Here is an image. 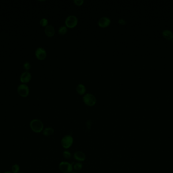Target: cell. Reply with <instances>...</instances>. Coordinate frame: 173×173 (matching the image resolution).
I'll use <instances>...</instances> for the list:
<instances>
[{
  "label": "cell",
  "instance_id": "cell-1",
  "mask_svg": "<svg viewBox=\"0 0 173 173\" xmlns=\"http://www.w3.org/2000/svg\"><path fill=\"white\" fill-rule=\"evenodd\" d=\"M29 126L31 130L37 134L43 132L44 128L43 122L38 119L32 120L29 124Z\"/></svg>",
  "mask_w": 173,
  "mask_h": 173
},
{
  "label": "cell",
  "instance_id": "cell-2",
  "mask_svg": "<svg viewBox=\"0 0 173 173\" xmlns=\"http://www.w3.org/2000/svg\"><path fill=\"white\" fill-rule=\"evenodd\" d=\"M74 143V138L70 135L64 136L61 140V144L64 149H67L72 146Z\"/></svg>",
  "mask_w": 173,
  "mask_h": 173
},
{
  "label": "cell",
  "instance_id": "cell-3",
  "mask_svg": "<svg viewBox=\"0 0 173 173\" xmlns=\"http://www.w3.org/2000/svg\"><path fill=\"white\" fill-rule=\"evenodd\" d=\"M82 100L84 104L88 106L95 105L96 103V99L94 95L90 93H88L84 95Z\"/></svg>",
  "mask_w": 173,
  "mask_h": 173
},
{
  "label": "cell",
  "instance_id": "cell-4",
  "mask_svg": "<svg viewBox=\"0 0 173 173\" xmlns=\"http://www.w3.org/2000/svg\"><path fill=\"white\" fill-rule=\"evenodd\" d=\"M59 169L63 173H71L73 170V165L67 161H62L59 165Z\"/></svg>",
  "mask_w": 173,
  "mask_h": 173
},
{
  "label": "cell",
  "instance_id": "cell-5",
  "mask_svg": "<svg viewBox=\"0 0 173 173\" xmlns=\"http://www.w3.org/2000/svg\"><path fill=\"white\" fill-rule=\"evenodd\" d=\"M78 22V18L74 15H70L66 17L65 23L67 27L72 28L76 26Z\"/></svg>",
  "mask_w": 173,
  "mask_h": 173
},
{
  "label": "cell",
  "instance_id": "cell-6",
  "mask_svg": "<svg viewBox=\"0 0 173 173\" xmlns=\"http://www.w3.org/2000/svg\"><path fill=\"white\" fill-rule=\"evenodd\" d=\"M17 93L18 95L23 97H27L29 93V89L27 85L21 84L17 87Z\"/></svg>",
  "mask_w": 173,
  "mask_h": 173
},
{
  "label": "cell",
  "instance_id": "cell-7",
  "mask_svg": "<svg viewBox=\"0 0 173 173\" xmlns=\"http://www.w3.org/2000/svg\"><path fill=\"white\" fill-rule=\"evenodd\" d=\"M35 56L38 60H43L46 58L47 52L44 48H37L35 50Z\"/></svg>",
  "mask_w": 173,
  "mask_h": 173
},
{
  "label": "cell",
  "instance_id": "cell-8",
  "mask_svg": "<svg viewBox=\"0 0 173 173\" xmlns=\"http://www.w3.org/2000/svg\"><path fill=\"white\" fill-rule=\"evenodd\" d=\"M74 157L76 161L82 162L86 160V155L84 152L81 151H77L74 152Z\"/></svg>",
  "mask_w": 173,
  "mask_h": 173
},
{
  "label": "cell",
  "instance_id": "cell-9",
  "mask_svg": "<svg viewBox=\"0 0 173 173\" xmlns=\"http://www.w3.org/2000/svg\"><path fill=\"white\" fill-rule=\"evenodd\" d=\"M31 79V74L28 71H25V72L22 73L20 77V80L23 84L29 82Z\"/></svg>",
  "mask_w": 173,
  "mask_h": 173
},
{
  "label": "cell",
  "instance_id": "cell-10",
  "mask_svg": "<svg viewBox=\"0 0 173 173\" xmlns=\"http://www.w3.org/2000/svg\"><path fill=\"white\" fill-rule=\"evenodd\" d=\"M111 23L110 19L107 17H102L99 19L98 21V25L102 27H105L108 26Z\"/></svg>",
  "mask_w": 173,
  "mask_h": 173
},
{
  "label": "cell",
  "instance_id": "cell-11",
  "mask_svg": "<svg viewBox=\"0 0 173 173\" xmlns=\"http://www.w3.org/2000/svg\"><path fill=\"white\" fill-rule=\"evenodd\" d=\"M45 33L48 37H51L55 34V30L53 25H48L46 27L45 29Z\"/></svg>",
  "mask_w": 173,
  "mask_h": 173
},
{
  "label": "cell",
  "instance_id": "cell-12",
  "mask_svg": "<svg viewBox=\"0 0 173 173\" xmlns=\"http://www.w3.org/2000/svg\"><path fill=\"white\" fill-rule=\"evenodd\" d=\"M54 130L51 127H47L44 129L43 134L46 137H49L53 135L54 134Z\"/></svg>",
  "mask_w": 173,
  "mask_h": 173
},
{
  "label": "cell",
  "instance_id": "cell-13",
  "mask_svg": "<svg viewBox=\"0 0 173 173\" xmlns=\"http://www.w3.org/2000/svg\"><path fill=\"white\" fill-rule=\"evenodd\" d=\"M76 90L77 93L80 95H82L86 93V89L84 85L82 84H79L76 86Z\"/></svg>",
  "mask_w": 173,
  "mask_h": 173
},
{
  "label": "cell",
  "instance_id": "cell-14",
  "mask_svg": "<svg viewBox=\"0 0 173 173\" xmlns=\"http://www.w3.org/2000/svg\"><path fill=\"white\" fill-rule=\"evenodd\" d=\"M163 37L168 40H171L173 38V34L169 30H165L163 31Z\"/></svg>",
  "mask_w": 173,
  "mask_h": 173
},
{
  "label": "cell",
  "instance_id": "cell-15",
  "mask_svg": "<svg viewBox=\"0 0 173 173\" xmlns=\"http://www.w3.org/2000/svg\"><path fill=\"white\" fill-rule=\"evenodd\" d=\"M67 31V27L63 25L59 27V29L58 30V33H59L60 35H64L66 34Z\"/></svg>",
  "mask_w": 173,
  "mask_h": 173
},
{
  "label": "cell",
  "instance_id": "cell-16",
  "mask_svg": "<svg viewBox=\"0 0 173 173\" xmlns=\"http://www.w3.org/2000/svg\"><path fill=\"white\" fill-rule=\"evenodd\" d=\"M11 170L13 173H18L20 171V166L18 164H14L12 166Z\"/></svg>",
  "mask_w": 173,
  "mask_h": 173
},
{
  "label": "cell",
  "instance_id": "cell-17",
  "mask_svg": "<svg viewBox=\"0 0 173 173\" xmlns=\"http://www.w3.org/2000/svg\"><path fill=\"white\" fill-rule=\"evenodd\" d=\"M83 167L82 164V163H74V165H73V168L76 171H80V170H82V169Z\"/></svg>",
  "mask_w": 173,
  "mask_h": 173
},
{
  "label": "cell",
  "instance_id": "cell-18",
  "mask_svg": "<svg viewBox=\"0 0 173 173\" xmlns=\"http://www.w3.org/2000/svg\"><path fill=\"white\" fill-rule=\"evenodd\" d=\"M62 154H63V156L65 159H70L72 157V154L68 150L64 151L62 153Z\"/></svg>",
  "mask_w": 173,
  "mask_h": 173
},
{
  "label": "cell",
  "instance_id": "cell-19",
  "mask_svg": "<svg viewBox=\"0 0 173 173\" xmlns=\"http://www.w3.org/2000/svg\"><path fill=\"white\" fill-rule=\"evenodd\" d=\"M40 23L42 27H46L48 25V21L47 19L43 18L41 19V21H40Z\"/></svg>",
  "mask_w": 173,
  "mask_h": 173
},
{
  "label": "cell",
  "instance_id": "cell-20",
  "mask_svg": "<svg viewBox=\"0 0 173 173\" xmlns=\"http://www.w3.org/2000/svg\"><path fill=\"white\" fill-rule=\"evenodd\" d=\"M31 68V65L29 62H25V64H23V68L27 71L30 70Z\"/></svg>",
  "mask_w": 173,
  "mask_h": 173
},
{
  "label": "cell",
  "instance_id": "cell-21",
  "mask_svg": "<svg viewBox=\"0 0 173 173\" xmlns=\"http://www.w3.org/2000/svg\"><path fill=\"white\" fill-rule=\"evenodd\" d=\"M74 2L77 5H81L84 3V0H74Z\"/></svg>",
  "mask_w": 173,
  "mask_h": 173
},
{
  "label": "cell",
  "instance_id": "cell-22",
  "mask_svg": "<svg viewBox=\"0 0 173 173\" xmlns=\"http://www.w3.org/2000/svg\"><path fill=\"white\" fill-rule=\"evenodd\" d=\"M119 23H120L121 25H124L126 23V21H125L123 19H121L120 20H119Z\"/></svg>",
  "mask_w": 173,
  "mask_h": 173
},
{
  "label": "cell",
  "instance_id": "cell-23",
  "mask_svg": "<svg viewBox=\"0 0 173 173\" xmlns=\"http://www.w3.org/2000/svg\"><path fill=\"white\" fill-rule=\"evenodd\" d=\"M4 173H13L12 172H10V171H6V172H5Z\"/></svg>",
  "mask_w": 173,
  "mask_h": 173
},
{
  "label": "cell",
  "instance_id": "cell-24",
  "mask_svg": "<svg viewBox=\"0 0 173 173\" xmlns=\"http://www.w3.org/2000/svg\"><path fill=\"white\" fill-rule=\"evenodd\" d=\"M71 173H77V172H72Z\"/></svg>",
  "mask_w": 173,
  "mask_h": 173
},
{
  "label": "cell",
  "instance_id": "cell-25",
  "mask_svg": "<svg viewBox=\"0 0 173 173\" xmlns=\"http://www.w3.org/2000/svg\"><path fill=\"white\" fill-rule=\"evenodd\" d=\"M18 173H23V172H19Z\"/></svg>",
  "mask_w": 173,
  "mask_h": 173
},
{
  "label": "cell",
  "instance_id": "cell-26",
  "mask_svg": "<svg viewBox=\"0 0 173 173\" xmlns=\"http://www.w3.org/2000/svg\"></svg>",
  "mask_w": 173,
  "mask_h": 173
},
{
  "label": "cell",
  "instance_id": "cell-27",
  "mask_svg": "<svg viewBox=\"0 0 173 173\" xmlns=\"http://www.w3.org/2000/svg\"><path fill=\"white\" fill-rule=\"evenodd\" d=\"M0 173H1V171H0Z\"/></svg>",
  "mask_w": 173,
  "mask_h": 173
}]
</instances>
